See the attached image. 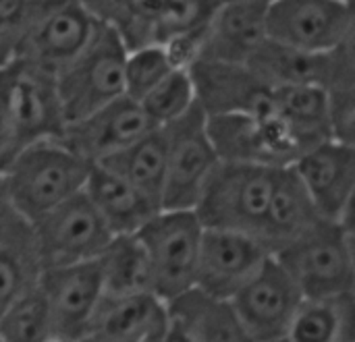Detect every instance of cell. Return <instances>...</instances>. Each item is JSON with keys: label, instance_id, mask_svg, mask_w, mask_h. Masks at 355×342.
<instances>
[{"label": "cell", "instance_id": "6da1fadb", "mask_svg": "<svg viewBox=\"0 0 355 342\" xmlns=\"http://www.w3.org/2000/svg\"><path fill=\"white\" fill-rule=\"evenodd\" d=\"M92 166L62 139L40 141L21 150L4 170L15 212L25 222H33L81 193Z\"/></svg>", "mask_w": 355, "mask_h": 342}, {"label": "cell", "instance_id": "7a4b0ae2", "mask_svg": "<svg viewBox=\"0 0 355 342\" xmlns=\"http://www.w3.org/2000/svg\"><path fill=\"white\" fill-rule=\"evenodd\" d=\"M272 260L291 278L304 299H335L355 295L354 228L352 222L318 220Z\"/></svg>", "mask_w": 355, "mask_h": 342}, {"label": "cell", "instance_id": "3957f363", "mask_svg": "<svg viewBox=\"0 0 355 342\" xmlns=\"http://www.w3.org/2000/svg\"><path fill=\"white\" fill-rule=\"evenodd\" d=\"M98 25L83 0H29L17 31L15 60L56 77L89 44Z\"/></svg>", "mask_w": 355, "mask_h": 342}, {"label": "cell", "instance_id": "277c9868", "mask_svg": "<svg viewBox=\"0 0 355 342\" xmlns=\"http://www.w3.org/2000/svg\"><path fill=\"white\" fill-rule=\"evenodd\" d=\"M127 48L116 31L98 25L89 44L56 77L64 123H77L125 96Z\"/></svg>", "mask_w": 355, "mask_h": 342}, {"label": "cell", "instance_id": "5b68a950", "mask_svg": "<svg viewBox=\"0 0 355 342\" xmlns=\"http://www.w3.org/2000/svg\"><path fill=\"white\" fill-rule=\"evenodd\" d=\"M279 168L218 162L193 208L202 228L258 239Z\"/></svg>", "mask_w": 355, "mask_h": 342}, {"label": "cell", "instance_id": "8992f818", "mask_svg": "<svg viewBox=\"0 0 355 342\" xmlns=\"http://www.w3.org/2000/svg\"><path fill=\"white\" fill-rule=\"evenodd\" d=\"M202 224L193 212L160 210L137 233L150 270V291L162 303L196 287Z\"/></svg>", "mask_w": 355, "mask_h": 342}, {"label": "cell", "instance_id": "52a82bcc", "mask_svg": "<svg viewBox=\"0 0 355 342\" xmlns=\"http://www.w3.org/2000/svg\"><path fill=\"white\" fill-rule=\"evenodd\" d=\"M29 228L42 270L94 262L112 239L83 191L29 222Z\"/></svg>", "mask_w": 355, "mask_h": 342}, {"label": "cell", "instance_id": "ba28073f", "mask_svg": "<svg viewBox=\"0 0 355 342\" xmlns=\"http://www.w3.org/2000/svg\"><path fill=\"white\" fill-rule=\"evenodd\" d=\"M206 131L220 162L287 168L304 154L289 127L275 112L268 116H210Z\"/></svg>", "mask_w": 355, "mask_h": 342}, {"label": "cell", "instance_id": "9c48e42d", "mask_svg": "<svg viewBox=\"0 0 355 342\" xmlns=\"http://www.w3.org/2000/svg\"><path fill=\"white\" fill-rule=\"evenodd\" d=\"M162 129L166 133L162 210L193 212L204 185L220 162L206 131V116L193 106L185 116Z\"/></svg>", "mask_w": 355, "mask_h": 342}, {"label": "cell", "instance_id": "30bf717a", "mask_svg": "<svg viewBox=\"0 0 355 342\" xmlns=\"http://www.w3.org/2000/svg\"><path fill=\"white\" fill-rule=\"evenodd\" d=\"M355 21L347 0H272L266 8V35L308 52H331L354 42Z\"/></svg>", "mask_w": 355, "mask_h": 342}, {"label": "cell", "instance_id": "8fae6325", "mask_svg": "<svg viewBox=\"0 0 355 342\" xmlns=\"http://www.w3.org/2000/svg\"><path fill=\"white\" fill-rule=\"evenodd\" d=\"M187 73L196 106L206 118L227 114L268 116L275 112L272 89L248 64L196 60Z\"/></svg>", "mask_w": 355, "mask_h": 342}, {"label": "cell", "instance_id": "7c38bea8", "mask_svg": "<svg viewBox=\"0 0 355 342\" xmlns=\"http://www.w3.org/2000/svg\"><path fill=\"white\" fill-rule=\"evenodd\" d=\"M316 214L329 222H352L355 195V145L337 139L306 150L293 164Z\"/></svg>", "mask_w": 355, "mask_h": 342}, {"label": "cell", "instance_id": "4fadbf2b", "mask_svg": "<svg viewBox=\"0 0 355 342\" xmlns=\"http://www.w3.org/2000/svg\"><path fill=\"white\" fill-rule=\"evenodd\" d=\"M268 258V249L254 237L204 228L196 289L216 299L231 301L260 272Z\"/></svg>", "mask_w": 355, "mask_h": 342}, {"label": "cell", "instance_id": "5bb4252c", "mask_svg": "<svg viewBox=\"0 0 355 342\" xmlns=\"http://www.w3.org/2000/svg\"><path fill=\"white\" fill-rule=\"evenodd\" d=\"M302 295L283 268L272 260L231 299V305L254 342L285 339Z\"/></svg>", "mask_w": 355, "mask_h": 342}, {"label": "cell", "instance_id": "9a60e30c", "mask_svg": "<svg viewBox=\"0 0 355 342\" xmlns=\"http://www.w3.org/2000/svg\"><path fill=\"white\" fill-rule=\"evenodd\" d=\"M10 116L19 152L64 133V116L56 93L54 75L15 60L10 85Z\"/></svg>", "mask_w": 355, "mask_h": 342}, {"label": "cell", "instance_id": "2e32d148", "mask_svg": "<svg viewBox=\"0 0 355 342\" xmlns=\"http://www.w3.org/2000/svg\"><path fill=\"white\" fill-rule=\"evenodd\" d=\"M37 282L50 309L52 334L81 341L102 299L98 262L42 270Z\"/></svg>", "mask_w": 355, "mask_h": 342}, {"label": "cell", "instance_id": "e0dca14e", "mask_svg": "<svg viewBox=\"0 0 355 342\" xmlns=\"http://www.w3.org/2000/svg\"><path fill=\"white\" fill-rule=\"evenodd\" d=\"M152 129L156 127L148 120L141 106L123 96L94 114L67 125L60 139L89 164H98L135 143Z\"/></svg>", "mask_w": 355, "mask_h": 342}, {"label": "cell", "instance_id": "ac0fdd59", "mask_svg": "<svg viewBox=\"0 0 355 342\" xmlns=\"http://www.w3.org/2000/svg\"><path fill=\"white\" fill-rule=\"evenodd\" d=\"M166 326V305L150 295L102 297L81 342H158Z\"/></svg>", "mask_w": 355, "mask_h": 342}, {"label": "cell", "instance_id": "d6986e66", "mask_svg": "<svg viewBox=\"0 0 355 342\" xmlns=\"http://www.w3.org/2000/svg\"><path fill=\"white\" fill-rule=\"evenodd\" d=\"M266 8L268 4L248 0L223 2L204 31L198 60L245 64L268 39Z\"/></svg>", "mask_w": 355, "mask_h": 342}, {"label": "cell", "instance_id": "ffe728a7", "mask_svg": "<svg viewBox=\"0 0 355 342\" xmlns=\"http://www.w3.org/2000/svg\"><path fill=\"white\" fill-rule=\"evenodd\" d=\"M345 46V44H343ZM339 50L331 52H308L293 46H285L266 39L245 62L270 89L293 87V85H318L327 87L331 81Z\"/></svg>", "mask_w": 355, "mask_h": 342}, {"label": "cell", "instance_id": "44dd1931", "mask_svg": "<svg viewBox=\"0 0 355 342\" xmlns=\"http://www.w3.org/2000/svg\"><path fill=\"white\" fill-rule=\"evenodd\" d=\"M318 220L322 218L316 214L293 168H279L275 174L258 241L272 255L289 245L293 239H297L302 233H306L310 226H314Z\"/></svg>", "mask_w": 355, "mask_h": 342}, {"label": "cell", "instance_id": "7402d4cb", "mask_svg": "<svg viewBox=\"0 0 355 342\" xmlns=\"http://www.w3.org/2000/svg\"><path fill=\"white\" fill-rule=\"evenodd\" d=\"M83 193L112 237L135 235L156 212H160V208L135 187L96 164L92 166Z\"/></svg>", "mask_w": 355, "mask_h": 342}, {"label": "cell", "instance_id": "603a6c76", "mask_svg": "<svg viewBox=\"0 0 355 342\" xmlns=\"http://www.w3.org/2000/svg\"><path fill=\"white\" fill-rule=\"evenodd\" d=\"M164 305L166 316L191 342H254L231 301L206 295L196 287Z\"/></svg>", "mask_w": 355, "mask_h": 342}, {"label": "cell", "instance_id": "cb8c5ba5", "mask_svg": "<svg viewBox=\"0 0 355 342\" xmlns=\"http://www.w3.org/2000/svg\"><path fill=\"white\" fill-rule=\"evenodd\" d=\"M96 166L110 170L162 210L166 177V133L162 127L152 129L135 143L98 162Z\"/></svg>", "mask_w": 355, "mask_h": 342}, {"label": "cell", "instance_id": "d4e9b609", "mask_svg": "<svg viewBox=\"0 0 355 342\" xmlns=\"http://www.w3.org/2000/svg\"><path fill=\"white\" fill-rule=\"evenodd\" d=\"M275 114L289 127L302 150H310L333 139L329 100L324 87L293 85L272 89Z\"/></svg>", "mask_w": 355, "mask_h": 342}, {"label": "cell", "instance_id": "484cf974", "mask_svg": "<svg viewBox=\"0 0 355 342\" xmlns=\"http://www.w3.org/2000/svg\"><path fill=\"white\" fill-rule=\"evenodd\" d=\"M29 222L17 220L0 233V320L40 280Z\"/></svg>", "mask_w": 355, "mask_h": 342}, {"label": "cell", "instance_id": "4316f807", "mask_svg": "<svg viewBox=\"0 0 355 342\" xmlns=\"http://www.w3.org/2000/svg\"><path fill=\"white\" fill-rule=\"evenodd\" d=\"M354 297L302 299L287 328V342H355Z\"/></svg>", "mask_w": 355, "mask_h": 342}, {"label": "cell", "instance_id": "83f0119b", "mask_svg": "<svg viewBox=\"0 0 355 342\" xmlns=\"http://www.w3.org/2000/svg\"><path fill=\"white\" fill-rule=\"evenodd\" d=\"M102 297H129L150 293V270L135 235L112 237L98 255Z\"/></svg>", "mask_w": 355, "mask_h": 342}, {"label": "cell", "instance_id": "f1b7e54d", "mask_svg": "<svg viewBox=\"0 0 355 342\" xmlns=\"http://www.w3.org/2000/svg\"><path fill=\"white\" fill-rule=\"evenodd\" d=\"M85 8L112 27L127 52L156 46V25L164 0H83Z\"/></svg>", "mask_w": 355, "mask_h": 342}, {"label": "cell", "instance_id": "f546056e", "mask_svg": "<svg viewBox=\"0 0 355 342\" xmlns=\"http://www.w3.org/2000/svg\"><path fill=\"white\" fill-rule=\"evenodd\" d=\"M50 336V309L35 282L0 320V342H46Z\"/></svg>", "mask_w": 355, "mask_h": 342}, {"label": "cell", "instance_id": "4dcf8cb0", "mask_svg": "<svg viewBox=\"0 0 355 342\" xmlns=\"http://www.w3.org/2000/svg\"><path fill=\"white\" fill-rule=\"evenodd\" d=\"M154 127H166L185 116L196 106L193 85L187 69L168 73L141 102H137Z\"/></svg>", "mask_w": 355, "mask_h": 342}, {"label": "cell", "instance_id": "1f68e13d", "mask_svg": "<svg viewBox=\"0 0 355 342\" xmlns=\"http://www.w3.org/2000/svg\"><path fill=\"white\" fill-rule=\"evenodd\" d=\"M220 4V0H164L156 25V46L181 35L202 33Z\"/></svg>", "mask_w": 355, "mask_h": 342}, {"label": "cell", "instance_id": "d6a6232c", "mask_svg": "<svg viewBox=\"0 0 355 342\" xmlns=\"http://www.w3.org/2000/svg\"><path fill=\"white\" fill-rule=\"evenodd\" d=\"M175 66L162 46H148L127 52L125 58V96L141 102Z\"/></svg>", "mask_w": 355, "mask_h": 342}, {"label": "cell", "instance_id": "836d02e7", "mask_svg": "<svg viewBox=\"0 0 355 342\" xmlns=\"http://www.w3.org/2000/svg\"><path fill=\"white\" fill-rule=\"evenodd\" d=\"M12 71H15V60L4 69H0V174H4V170L19 154L15 131H12V116H10Z\"/></svg>", "mask_w": 355, "mask_h": 342}, {"label": "cell", "instance_id": "e575fe53", "mask_svg": "<svg viewBox=\"0 0 355 342\" xmlns=\"http://www.w3.org/2000/svg\"><path fill=\"white\" fill-rule=\"evenodd\" d=\"M29 0H0V23L19 31Z\"/></svg>", "mask_w": 355, "mask_h": 342}, {"label": "cell", "instance_id": "d590c367", "mask_svg": "<svg viewBox=\"0 0 355 342\" xmlns=\"http://www.w3.org/2000/svg\"><path fill=\"white\" fill-rule=\"evenodd\" d=\"M17 220H23V218L15 212L10 195H8V189H6L4 174H0V233L4 228H8L12 222H17Z\"/></svg>", "mask_w": 355, "mask_h": 342}, {"label": "cell", "instance_id": "8d00e7d4", "mask_svg": "<svg viewBox=\"0 0 355 342\" xmlns=\"http://www.w3.org/2000/svg\"><path fill=\"white\" fill-rule=\"evenodd\" d=\"M15 44H17V29L0 23V69H4L15 60Z\"/></svg>", "mask_w": 355, "mask_h": 342}, {"label": "cell", "instance_id": "74e56055", "mask_svg": "<svg viewBox=\"0 0 355 342\" xmlns=\"http://www.w3.org/2000/svg\"><path fill=\"white\" fill-rule=\"evenodd\" d=\"M160 342H191L187 339V334L166 316V326H164V332L160 336Z\"/></svg>", "mask_w": 355, "mask_h": 342}, {"label": "cell", "instance_id": "f35d334b", "mask_svg": "<svg viewBox=\"0 0 355 342\" xmlns=\"http://www.w3.org/2000/svg\"><path fill=\"white\" fill-rule=\"evenodd\" d=\"M46 342H81V341H77V339H67V336H58V334H52V336H50Z\"/></svg>", "mask_w": 355, "mask_h": 342}, {"label": "cell", "instance_id": "ab89813d", "mask_svg": "<svg viewBox=\"0 0 355 342\" xmlns=\"http://www.w3.org/2000/svg\"><path fill=\"white\" fill-rule=\"evenodd\" d=\"M220 2H231V0H220ZM248 2H260V4H270L272 0H248Z\"/></svg>", "mask_w": 355, "mask_h": 342}, {"label": "cell", "instance_id": "60d3db41", "mask_svg": "<svg viewBox=\"0 0 355 342\" xmlns=\"http://www.w3.org/2000/svg\"><path fill=\"white\" fill-rule=\"evenodd\" d=\"M268 342H287L285 339H279V341H268Z\"/></svg>", "mask_w": 355, "mask_h": 342}, {"label": "cell", "instance_id": "b9f144b4", "mask_svg": "<svg viewBox=\"0 0 355 342\" xmlns=\"http://www.w3.org/2000/svg\"><path fill=\"white\" fill-rule=\"evenodd\" d=\"M347 2H352V0H347Z\"/></svg>", "mask_w": 355, "mask_h": 342}, {"label": "cell", "instance_id": "7bdbcfd3", "mask_svg": "<svg viewBox=\"0 0 355 342\" xmlns=\"http://www.w3.org/2000/svg\"><path fill=\"white\" fill-rule=\"evenodd\" d=\"M158 342H160V341H158Z\"/></svg>", "mask_w": 355, "mask_h": 342}]
</instances>
